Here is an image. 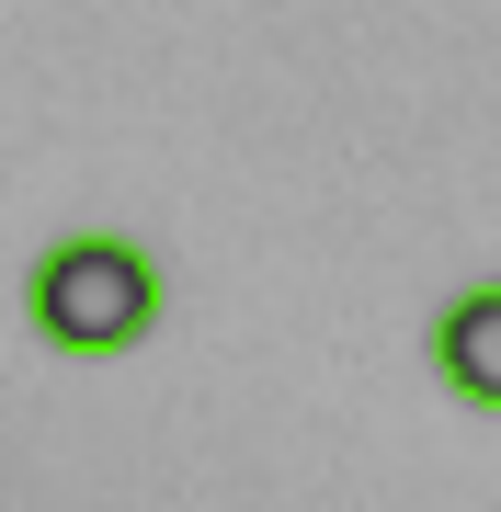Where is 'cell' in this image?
Listing matches in <instances>:
<instances>
[{
	"mask_svg": "<svg viewBox=\"0 0 501 512\" xmlns=\"http://www.w3.org/2000/svg\"><path fill=\"white\" fill-rule=\"evenodd\" d=\"M23 319H35V342L57 353H137L160 330V262L137 251L126 228H80L57 239V251H35V274H23Z\"/></svg>",
	"mask_w": 501,
	"mask_h": 512,
	"instance_id": "cell-1",
	"label": "cell"
},
{
	"mask_svg": "<svg viewBox=\"0 0 501 512\" xmlns=\"http://www.w3.org/2000/svg\"><path fill=\"white\" fill-rule=\"evenodd\" d=\"M433 376L467 410H501V285H467L433 308Z\"/></svg>",
	"mask_w": 501,
	"mask_h": 512,
	"instance_id": "cell-2",
	"label": "cell"
}]
</instances>
